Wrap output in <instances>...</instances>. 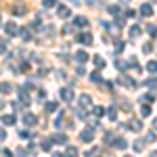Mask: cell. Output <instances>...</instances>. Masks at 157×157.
Returning <instances> with one entry per match:
<instances>
[{"label": "cell", "mask_w": 157, "mask_h": 157, "mask_svg": "<svg viewBox=\"0 0 157 157\" xmlns=\"http://www.w3.org/2000/svg\"><path fill=\"white\" fill-rule=\"evenodd\" d=\"M78 105H80V111H88V109H92V98L88 94H82L78 98Z\"/></svg>", "instance_id": "6da1fadb"}, {"label": "cell", "mask_w": 157, "mask_h": 157, "mask_svg": "<svg viewBox=\"0 0 157 157\" xmlns=\"http://www.w3.org/2000/svg\"><path fill=\"white\" fill-rule=\"evenodd\" d=\"M92 138H94V128H90V126L80 132V140L82 143H92Z\"/></svg>", "instance_id": "7a4b0ae2"}, {"label": "cell", "mask_w": 157, "mask_h": 157, "mask_svg": "<svg viewBox=\"0 0 157 157\" xmlns=\"http://www.w3.org/2000/svg\"><path fill=\"white\" fill-rule=\"evenodd\" d=\"M4 29H6V36H17L19 34V25L15 23V21H9V23H4Z\"/></svg>", "instance_id": "3957f363"}, {"label": "cell", "mask_w": 157, "mask_h": 157, "mask_svg": "<svg viewBox=\"0 0 157 157\" xmlns=\"http://www.w3.org/2000/svg\"><path fill=\"white\" fill-rule=\"evenodd\" d=\"M78 42H80V44H84V46H90L94 40H92V34L84 32V34H78Z\"/></svg>", "instance_id": "277c9868"}, {"label": "cell", "mask_w": 157, "mask_h": 157, "mask_svg": "<svg viewBox=\"0 0 157 157\" xmlns=\"http://www.w3.org/2000/svg\"><path fill=\"white\" fill-rule=\"evenodd\" d=\"M57 15H59V19H69V17H71V9L65 6V4H61L59 11H57Z\"/></svg>", "instance_id": "5b68a950"}, {"label": "cell", "mask_w": 157, "mask_h": 157, "mask_svg": "<svg viewBox=\"0 0 157 157\" xmlns=\"http://www.w3.org/2000/svg\"><path fill=\"white\" fill-rule=\"evenodd\" d=\"M23 124H25V126H29V128H34V126L38 124V117L34 115V113H25V115H23Z\"/></svg>", "instance_id": "8992f818"}, {"label": "cell", "mask_w": 157, "mask_h": 157, "mask_svg": "<svg viewBox=\"0 0 157 157\" xmlns=\"http://www.w3.org/2000/svg\"><path fill=\"white\" fill-rule=\"evenodd\" d=\"M61 98H63L65 103H71L73 101V90L71 88H63V90H61Z\"/></svg>", "instance_id": "52a82bcc"}, {"label": "cell", "mask_w": 157, "mask_h": 157, "mask_svg": "<svg viewBox=\"0 0 157 157\" xmlns=\"http://www.w3.org/2000/svg\"><path fill=\"white\" fill-rule=\"evenodd\" d=\"M17 94H19V98H21V103H23V105L29 103V94H27V88H25V86H21V88L17 90Z\"/></svg>", "instance_id": "ba28073f"}, {"label": "cell", "mask_w": 157, "mask_h": 157, "mask_svg": "<svg viewBox=\"0 0 157 157\" xmlns=\"http://www.w3.org/2000/svg\"><path fill=\"white\" fill-rule=\"evenodd\" d=\"M128 128L132 132H140L143 130V124H140V120H132V121H128Z\"/></svg>", "instance_id": "9c48e42d"}, {"label": "cell", "mask_w": 157, "mask_h": 157, "mask_svg": "<svg viewBox=\"0 0 157 157\" xmlns=\"http://www.w3.org/2000/svg\"><path fill=\"white\" fill-rule=\"evenodd\" d=\"M73 25H75V27H86V25H88V19L82 17V15H78V17H73Z\"/></svg>", "instance_id": "30bf717a"}, {"label": "cell", "mask_w": 157, "mask_h": 157, "mask_svg": "<svg viewBox=\"0 0 157 157\" xmlns=\"http://www.w3.org/2000/svg\"><path fill=\"white\" fill-rule=\"evenodd\" d=\"M75 61H78L80 65H84L86 61H88V52H86V50H78V52H75Z\"/></svg>", "instance_id": "8fae6325"}, {"label": "cell", "mask_w": 157, "mask_h": 157, "mask_svg": "<svg viewBox=\"0 0 157 157\" xmlns=\"http://www.w3.org/2000/svg\"><path fill=\"white\" fill-rule=\"evenodd\" d=\"M120 84L128 86V88H136V82H134L132 78H128V75H121V78H120Z\"/></svg>", "instance_id": "7c38bea8"}, {"label": "cell", "mask_w": 157, "mask_h": 157, "mask_svg": "<svg viewBox=\"0 0 157 157\" xmlns=\"http://www.w3.org/2000/svg\"><path fill=\"white\" fill-rule=\"evenodd\" d=\"M140 15L143 17H151L153 15V4H143L140 6Z\"/></svg>", "instance_id": "4fadbf2b"}, {"label": "cell", "mask_w": 157, "mask_h": 157, "mask_svg": "<svg viewBox=\"0 0 157 157\" xmlns=\"http://www.w3.org/2000/svg\"><path fill=\"white\" fill-rule=\"evenodd\" d=\"M50 140H55L57 145H65V143H67V136H65V134H55Z\"/></svg>", "instance_id": "5bb4252c"}, {"label": "cell", "mask_w": 157, "mask_h": 157, "mask_svg": "<svg viewBox=\"0 0 157 157\" xmlns=\"http://www.w3.org/2000/svg\"><path fill=\"white\" fill-rule=\"evenodd\" d=\"M145 147H147V140L140 138V140H136V143H134V151H136V153H140V151H145Z\"/></svg>", "instance_id": "9a60e30c"}, {"label": "cell", "mask_w": 157, "mask_h": 157, "mask_svg": "<svg viewBox=\"0 0 157 157\" xmlns=\"http://www.w3.org/2000/svg\"><path fill=\"white\" fill-rule=\"evenodd\" d=\"M19 34H21L23 40H29V38H32V27H23V29H19Z\"/></svg>", "instance_id": "2e32d148"}, {"label": "cell", "mask_w": 157, "mask_h": 157, "mask_svg": "<svg viewBox=\"0 0 157 157\" xmlns=\"http://www.w3.org/2000/svg\"><path fill=\"white\" fill-rule=\"evenodd\" d=\"M57 107H59V105H57L55 101H50V103H46V105H44V109H46V113H55V111H57Z\"/></svg>", "instance_id": "e0dca14e"}, {"label": "cell", "mask_w": 157, "mask_h": 157, "mask_svg": "<svg viewBox=\"0 0 157 157\" xmlns=\"http://www.w3.org/2000/svg\"><path fill=\"white\" fill-rule=\"evenodd\" d=\"M115 147H117V149H120V151H124V149H126V147H128V143H126V138H115Z\"/></svg>", "instance_id": "ac0fdd59"}, {"label": "cell", "mask_w": 157, "mask_h": 157, "mask_svg": "<svg viewBox=\"0 0 157 157\" xmlns=\"http://www.w3.org/2000/svg\"><path fill=\"white\" fill-rule=\"evenodd\" d=\"M128 34H130V38H138V36H140V27H138V25H132Z\"/></svg>", "instance_id": "d6986e66"}, {"label": "cell", "mask_w": 157, "mask_h": 157, "mask_svg": "<svg viewBox=\"0 0 157 157\" xmlns=\"http://www.w3.org/2000/svg\"><path fill=\"white\" fill-rule=\"evenodd\" d=\"M0 90H2L4 94H9V92H13V86L9 84V82H2V84H0Z\"/></svg>", "instance_id": "ffe728a7"}, {"label": "cell", "mask_w": 157, "mask_h": 157, "mask_svg": "<svg viewBox=\"0 0 157 157\" xmlns=\"http://www.w3.org/2000/svg\"><path fill=\"white\" fill-rule=\"evenodd\" d=\"M103 113H105V109H103V107H94V109H92V117H94V120H98Z\"/></svg>", "instance_id": "44dd1931"}, {"label": "cell", "mask_w": 157, "mask_h": 157, "mask_svg": "<svg viewBox=\"0 0 157 157\" xmlns=\"http://www.w3.org/2000/svg\"><path fill=\"white\" fill-rule=\"evenodd\" d=\"M2 124H6V126H13V124H15V115H4V117H2Z\"/></svg>", "instance_id": "7402d4cb"}, {"label": "cell", "mask_w": 157, "mask_h": 157, "mask_svg": "<svg viewBox=\"0 0 157 157\" xmlns=\"http://www.w3.org/2000/svg\"><path fill=\"white\" fill-rule=\"evenodd\" d=\"M94 65H97V69H103V67H105V59H101V57H94Z\"/></svg>", "instance_id": "603a6c76"}, {"label": "cell", "mask_w": 157, "mask_h": 157, "mask_svg": "<svg viewBox=\"0 0 157 157\" xmlns=\"http://www.w3.org/2000/svg\"><path fill=\"white\" fill-rule=\"evenodd\" d=\"M63 120H65V113L61 111L59 115H57V121H55V126H57V128H61V126H63Z\"/></svg>", "instance_id": "cb8c5ba5"}, {"label": "cell", "mask_w": 157, "mask_h": 157, "mask_svg": "<svg viewBox=\"0 0 157 157\" xmlns=\"http://www.w3.org/2000/svg\"><path fill=\"white\" fill-rule=\"evenodd\" d=\"M67 157H78V147H67Z\"/></svg>", "instance_id": "d4e9b609"}, {"label": "cell", "mask_w": 157, "mask_h": 157, "mask_svg": "<svg viewBox=\"0 0 157 157\" xmlns=\"http://www.w3.org/2000/svg\"><path fill=\"white\" fill-rule=\"evenodd\" d=\"M25 6H17V9H15V6H13V15H25Z\"/></svg>", "instance_id": "484cf974"}, {"label": "cell", "mask_w": 157, "mask_h": 157, "mask_svg": "<svg viewBox=\"0 0 157 157\" xmlns=\"http://www.w3.org/2000/svg\"><path fill=\"white\" fill-rule=\"evenodd\" d=\"M147 69H149V71H151V75H153V73H155V69H157L155 61H149V63H147Z\"/></svg>", "instance_id": "4316f807"}, {"label": "cell", "mask_w": 157, "mask_h": 157, "mask_svg": "<svg viewBox=\"0 0 157 157\" xmlns=\"http://www.w3.org/2000/svg\"><path fill=\"white\" fill-rule=\"evenodd\" d=\"M90 80H92L94 84H97V82H101V73H98V71H92V73H90Z\"/></svg>", "instance_id": "83f0119b"}, {"label": "cell", "mask_w": 157, "mask_h": 157, "mask_svg": "<svg viewBox=\"0 0 157 157\" xmlns=\"http://www.w3.org/2000/svg\"><path fill=\"white\" fill-rule=\"evenodd\" d=\"M153 46H155V44H153V42H147L145 46H143V50H145L147 55H149V52H153Z\"/></svg>", "instance_id": "f1b7e54d"}, {"label": "cell", "mask_w": 157, "mask_h": 157, "mask_svg": "<svg viewBox=\"0 0 157 157\" xmlns=\"http://www.w3.org/2000/svg\"><path fill=\"white\" fill-rule=\"evenodd\" d=\"M151 111H153L151 107H143V109H140V115H143V117H149V115H151Z\"/></svg>", "instance_id": "f546056e"}, {"label": "cell", "mask_w": 157, "mask_h": 157, "mask_svg": "<svg viewBox=\"0 0 157 157\" xmlns=\"http://www.w3.org/2000/svg\"><path fill=\"white\" fill-rule=\"evenodd\" d=\"M50 147H52V140H50V138H46V140L42 143V149H44V151H50Z\"/></svg>", "instance_id": "4dcf8cb0"}, {"label": "cell", "mask_w": 157, "mask_h": 157, "mask_svg": "<svg viewBox=\"0 0 157 157\" xmlns=\"http://www.w3.org/2000/svg\"><path fill=\"white\" fill-rule=\"evenodd\" d=\"M115 67L124 71V69H126V63H124V61H121V59H115Z\"/></svg>", "instance_id": "1f68e13d"}, {"label": "cell", "mask_w": 157, "mask_h": 157, "mask_svg": "<svg viewBox=\"0 0 157 157\" xmlns=\"http://www.w3.org/2000/svg\"><path fill=\"white\" fill-rule=\"evenodd\" d=\"M153 101H155V97H153V94H145V97H143V103H149V105H151Z\"/></svg>", "instance_id": "d6a6232c"}, {"label": "cell", "mask_w": 157, "mask_h": 157, "mask_svg": "<svg viewBox=\"0 0 157 157\" xmlns=\"http://www.w3.org/2000/svg\"><path fill=\"white\" fill-rule=\"evenodd\" d=\"M147 32L151 34V38H155V25H153V23H149V25H147Z\"/></svg>", "instance_id": "836d02e7"}, {"label": "cell", "mask_w": 157, "mask_h": 157, "mask_svg": "<svg viewBox=\"0 0 157 157\" xmlns=\"http://www.w3.org/2000/svg\"><path fill=\"white\" fill-rule=\"evenodd\" d=\"M107 113H109V117H111V120H117V111H115V109H113V107L109 109Z\"/></svg>", "instance_id": "e575fe53"}, {"label": "cell", "mask_w": 157, "mask_h": 157, "mask_svg": "<svg viewBox=\"0 0 157 157\" xmlns=\"http://www.w3.org/2000/svg\"><path fill=\"white\" fill-rule=\"evenodd\" d=\"M55 4H57V0H44V6H46V9H52Z\"/></svg>", "instance_id": "d590c367"}, {"label": "cell", "mask_w": 157, "mask_h": 157, "mask_svg": "<svg viewBox=\"0 0 157 157\" xmlns=\"http://www.w3.org/2000/svg\"><path fill=\"white\" fill-rule=\"evenodd\" d=\"M121 50H124V42H115V52L120 55Z\"/></svg>", "instance_id": "8d00e7d4"}, {"label": "cell", "mask_w": 157, "mask_h": 157, "mask_svg": "<svg viewBox=\"0 0 157 157\" xmlns=\"http://www.w3.org/2000/svg\"><path fill=\"white\" fill-rule=\"evenodd\" d=\"M147 86H149L151 90H155V80H153V78H151V80H147Z\"/></svg>", "instance_id": "74e56055"}, {"label": "cell", "mask_w": 157, "mask_h": 157, "mask_svg": "<svg viewBox=\"0 0 157 157\" xmlns=\"http://www.w3.org/2000/svg\"><path fill=\"white\" fill-rule=\"evenodd\" d=\"M15 153H17V157H25V155H27V153H25V149H17Z\"/></svg>", "instance_id": "f35d334b"}, {"label": "cell", "mask_w": 157, "mask_h": 157, "mask_svg": "<svg viewBox=\"0 0 157 157\" xmlns=\"http://www.w3.org/2000/svg\"><path fill=\"white\" fill-rule=\"evenodd\" d=\"M71 32H73L71 25H65V27H63V34H71Z\"/></svg>", "instance_id": "ab89813d"}, {"label": "cell", "mask_w": 157, "mask_h": 157, "mask_svg": "<svg viewBox=\"0 0 157 157\" xmlns=\"http://www.w3.org/2000/svg\"><path fill=\"white\" fill-rule=\"evenodd\" d=\"M4 50H6V42H4V40H0V55H2Z\"/></svg>", "instance_id": "60d3db41"}, {"label": "cell", "mask_w": 157, "mask_h": 157, "mask_svg": "<svg viewBox=\"0 0 157 157\" xmlns=\"http://www.w3.org/2000/svg\"><path fill=\"white\" fill-rule=\"evenodd\" d=\"M109 13H111V15H117L120 9H117V6H109Z\"/></svg>", "instance_id": "b9f144b4"}, {"label": "cell", "mask_w": 157, "mask_h": 157, "mask_svg": "<svg viewBox=\"0 0 157 157\" xmlns=\"http://www.w3.org/2000/svg\"><path fill=\"white\" fill-rule=\"evenodd\" d=\"M6 138V132H4V128H0V140H4Z\"/></svg>", "instance_id": "7bdbcfd3"}, {"label": "cell", "mask_w": 157, "mask_h": 157, "mask_svg": "<svg viewBox=\"0 0 157 157\" xmlns=\"http://www.w3.org/2000/svg\"><path fill=\"white\" fill-rule=\"evenodd\" d=\"M52 157H65V155H63V153H55Z\"/></svg>", "instance_id": "ee69618b"}, {"label": "cell", "mask_w": 157, "mask_h": 157, "mask_svg": "<svg viewBox=\"0 0 157 157\" xmlns=\"http://www.w3.org/2000/svg\"><path fill=\"white\" fill-rule=\"evenodd\" d=\"M0 109H4V101L2 98H0Z\"/></svg>", "instance_id": "f6af8a7d"}, {"label": "cell", "mask_w": 157, "mask_h": 157, "mask_svg": "<svg viewBox=\"0 0 157 157\" xmlns=\"http://www.w3.org/2000/svg\"><path fill=\"white\" fill-rule=\"evenodd\" d=\"M121 2H124V4H128V2H130V0H121Z\"/></svg>", "instance_id": "bcb514c9"}]
</instances>
